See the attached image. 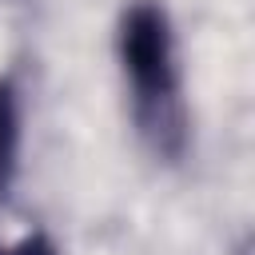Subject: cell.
Wrapping results in <instances>:
<instances>
[{
	"label": "cell",
	"mask_w": 255,
	"mask_h": 255,
	"mask_svg": "<svg viewBox=\"0 0 255 255\" xmlns=\"http://www.w3.org/2000/svg\"><path fill=\"white\" fill-rule=\"evenodd\" d=\"M0 255H56V251L48 247L44 235H28V239H20L12 247H0Z\"/></svg>",
	"instance_id": "obj_3"
},
{
	"label": "cell",
	"mask_w": 255,
	"mask_h": 255,
	"mask_svg": "<svg viewBox=\"0 0 255 255\" xmlns=\"http://www.w3.org/2000/svg\"><path fill=\"white\" fill-rule=\"evenodd\" d=\"M16 155H20V100L16 88L0 80V195L16 175Z\"/></svg>",
	"instance_id": "obj_2"
},
{
	"label": "cell",
	"mask_w": 255,
	"mask_h": 255,
	"mask_svg": "<svg viewBox=\"0 0 255 255\" xmlns=\"http://www.w3.org/2000/svg\"><path fill=\"white\" fill-rule=\"evenodd\" d=\"M116 56L131 100V120L159 159H179L187 147V104L171 20L159 0H131L120 12Z\"/></svg>",
	"instance_id": "obj_1"
}]
</instances>
